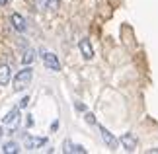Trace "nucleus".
Segmentation results:
<instances>
[{"label": "nucleus", "mask_w": 158, "mask_h": 154, "mask_svg": "<svg viewBox=\"0 0 158 154\" xmlns=\"http://www.w3.org/2000/svg\"><path fill=\"white\" fill-rule=\"evenodd\" d=\"M10 20H12V26H14V29H18V31H26V20H23V18L20 16V14H12V18H10Z\"/></svg>", "instance_id": "8"}, {"label": "nucleus", "mask_w": 158, "mask_h": 154, "mask_svg": "<svg viewBox=\"0 0 158 154\" xmlns=\"http://www.w3.org/2000/svg\"><path fill=\"white\" fill-rule=\"evenodd\" d=\"M12 78V72H10V66L8 65H0V86H6Z\"/></svg>", "instance_id": "9"}, {"label": "nucleus", "mask_w": 158, "mask_h": 154, "mask_svg": "<svg viewBox=\"0 0 158 154\" xmlns=\"http://www.w3.org/2000/svg\"><path fill=\"white\" fill-rule=\"evenodd\" d=\"M6 2H8V0H0V6H4Z\"/></svg>", "instance_id": "16"}, {"label": "nucleus", "mask_w": 158, "mask_h": 154, "mask_svg": "<svg viewBox=\"0 0 158 154\" xmlns=\"http://www.w3.org/2000/svg\"><path fill=\"white\" fill-rule=\"evenodd\" d=\"M23 144H26L27 150H33V148H41L43 144H47V139L45 137H27L23 140Z\"/></svg>", "instance_id": "5"}, {"label": "nucleus", "mask_w": 158, "mask_h": 154, "mask_svg": "<svg viewBox=\"0 0 158 154\" xmlns=\"http://www.w3.org/2000/svg\"><path fill=\"white\" fill-rule=\"evenodd\" d=\"M41 57H43V65L49 70H53V72L60 70V63H59V59H57V55H55V53H43Z\"/></svg>", "instance_id": "2"}, {"label": "nucleus", "mask_w": 158, "mask_h": 154, "mask_svg": "<svg viewBox=\"0 0 158 154\" xmlns=\"http://www.w3.org/2000/svg\"><path fill=\"white\" fill-rule=\"evenodd\" d=\"M33 59H35V51H33V49H27V51L23 53V59H22V63H23V66L31 65V63H33Z\"/></svg>", "instance_id": "11"}, {"label": "nucleus", "mask_w": 158, "mask_h": 154, "mask_svg": "<svg viewBox=\"0 0 158 154\" xmlns=\"http://www.w3.org/2000/svg\"><path fill=\"white\" fill-rule=\"evenodd\" d=\"M31 78H33V70H31V66H26L23 70H20L16 74L14 78V82H12V86H14V92H23L29 86V82H31Z\"/></svg>", "instance_id": "1"}, {"label": "nucleus", "mask_w": 158, "mask_h": 154, "mask_svg": "<svg viewBox=\"0 0 158 154\" xmlns=\"http://www.w3.org/2000/svg\"><path fill=\"white\" fill-rule=\"evenodd\" d=\"M84 119H86V123H90V125H96V117H94V113H86V115H84Z\"/></svg>", "instance_id": "14"}, {"label": "nucleus", "mask_w": 158, "mask_h": 154, "mask_svg": "<svg viewBox=\"0 0 158 154\" xmlns=\"http://www.w3.org/2000/svg\"><path fill=\"white\" fill-rule=\"evenodd\" d=\"M64 152H78V154H86V148H84V146H80V144H72V143H69V140H66V143H64Z\"/></svg>", "instance_id": "10"}, {"label": "nucleus", "mask_w": 158, "mask_h": 154, "mask_svg": "<svg viewBox=\"0 0 158 154\" xmlns=\"http://www.w3.org/2000/svg\"><path fill=\"white\" fill-rule=\"evenodd\" d=\"M119 143H121V146H123L125 150H129V152L137 150V137L133 133H125L123 137L119 139Z\"/></svg>", "instance_id": "3"}, {"label": "nucleus", "mask_w": 158, "mask_h": 154, "mask_svg": "<svg viewBox=\"0 0 158 154\" xmlns=\"http://www.w3.org/2000/svg\"><path fill=\"white\" fill-rule=\"evenodd\" d=\"M80 53H82V57L88 59V60L94 57V49H92V45H90L88 39H82L80 41Z\"/></svg>", "instance_id": "7"}, {"label": "nucleus", "mask_w": 158, "mask_h": 154, "mask_svg": "<svg viewBox=\"0 0 158 154\" xmlns=\"http://www.w3.org/2000/svg\"><path fill=\"white\" fill-rule=\"evenodd\" d=\"M27 103H29V98L26 96V98H22V100H20V103H18V107H20V109H23V107H27Z\"/></svg>", "instance_id": "15"}, {"label": "nucleus", "mask_w": 158, "mask_h": 154, "mask_svg": "<svg viewBox=\"0 0 158 154\" xmlns=\"http://www.w3.org/2000/svg\"><path fill=\"white\" fill-rule=\"evenodd\" d=\"M2 135H4V129H2V127H0V137H2Z\"/></svg>", "instance_id": "17"}, {"label": "nucleus", "mask_w": 158, "mask_h": 154, "mask_svg": "<svg viewBox=\"0 0 158 154\" xmlns=\"http://www.w3.org/2000/svg\"><path fill=\"white\" fill-rule=\"evenodd\" d=\"M2 150L6 154H18V152H20V146H18V143H6L2 146Z\"/></svg>", "instance_id": "12"}, {"label": "nucleus", "mask_w": 158, "mask_h": 154, "mask_svg": "<svg viewBox=\"0 0 158 154\" xmlns=\"http://www.w3.org/2000/svg\"><path fill=\"white\" fill-rule=\"evenodd\" d=\"M4 123H6V125H10V129L14 131V129L18 127V123H20V107H14L12 111H8V113H6V117H4Z\"/></svg>", "instance_id": "4"}, {"label": "nucleus", "mask_w": 158, "mask_h": 154, "mask_svg": "<svg viewBox=\"0 0 158 154\" xmlns=\"http://www.w3.org/2000/svg\"><path fill=\"white\" fill-rule=\"evenodd\" d=\"M100 131H102V139H104V143H106V144L109 146V148H115V146H117V144H119V140H117V139H115V137H113V135H111V133H109V131H107V129H106V127H102V129H100Z\"/></svg>", "instance_id": "6"}, {"label": "nucleus", "mask_w": 158, "mask_h": 154, "mask_svg": "<svg viewBox=\"0 0 158 154\" xmlns=\"http://www.w3.org/2000/svg\"><path fill=\"white\" fill-rule=\"evenodd\" d=\"M59 4H60V0H47V8L49 10H57Z\"/></svg>", "instance_id": "13"}]
</instances>
